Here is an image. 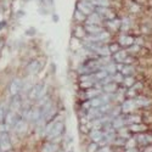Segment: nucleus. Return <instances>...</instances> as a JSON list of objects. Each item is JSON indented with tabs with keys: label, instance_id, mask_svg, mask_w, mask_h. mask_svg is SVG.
Masks as SVG:
<instances>
[{
	"label": "nucleus",
	"instance_id": "obj_1",
	"mask_svg": "<svg viewBox=\"0 0 152 152\" xmlns=\"http://www.w3.org/2000/svg\"><path fill=\"white\" fill-rule=\"evenodd\" d=\"M77 9L84 15H90L94 12V5L91 4V1H88V0H82V1H79L77 4Z\"/></svg>",
	"mask_w": 152,
	"mask_h": 152
},
{
	"label": "nucleus",
	"instance_id": "obj_2",
	"mask_svg": "<svg viewBox=\"0 0 152 152\" xmlns=\"http://www.w3.org/2000/svg\"><path fill=\"white\" fill-rule=\"evenodd\" d=\"M45 93H46V86L44 85H40V84H38L32 88V90L29 93V97L32 100H37V99H40L43 96H45Z\"/></svg>",
	"mask_w": 152,
	"mask_h": 152
},
{
	"label": "nucleus",
	"instance_id": "obj_3",
	"mask_svg": "<svg viewBox=\"0 0 152 152\" xmlns=\"http://www.w3.org/2000/svg\"><path fill=\"white\" fill-rule=\"evenodd\" d=\"M22 88H23V84H22V80L16 78L14 79L11 83H10V86H9V91L12 96H16L21 90H22Z\"/></svg>",
	"mask_w": 152,
	"mask_h": 152
},
{
	"label": "nucleus",
	"instance_id": "obj_4",
	"mask_svg": "<svg viewBox=\"0 0 152 152\" xmlns=\"http://www.w3.org/2000/svg\"><path fill=\"white\" fill-rule=\"evenodd\" d=\"M62 132H63V123H62V122H56V123L53 125L51 130L48 133V139H49V140H51V139H54V137L61 135Z\"/></svg>",
	"mask_w": 152,
	"mask_h": 152
},
{
	"label": "nucleus",
	"instance_id": "obj_5",
	"mask_svg": "<svg viewBox=\"0 0 152 152\" xmlns=\"http://www.w3.org/2000/svg\"><path fill=\"white\" fill-rule=\"evenodd\" d=\"M11 148V141L6 133L0 134V150L1 151H9Z\"/></svg>",
	"mask_w": 152,
	"mask_h": 152
},
{
	"label": "nucleus",
	"instance_id": "obj_6",
	"mask_svg": "<svg viewBox=\"0 0 152 152\" xmlns=\"http://www.w3.org/2000/svg\"><path fill=\"white\" fill-rule=\"evenodd\" d=\"M4 119H5V123H6L7 126H15V124H16L17 121H18V117H17V115H16L15 111H10L7 115L5 116Z\"/></svg>",
	"mask_w": 152,
	"mask_h": 152
},
{
	"label": "nucleus",
	"instance_id": "obj_7",
	"mask_svg": "<svg viewBox=\"0 0 152 152\" xmlns=\"http://www.w3.org/2000/svg\"><path fill=\"white\" fill-rule=\"evenodd\" d=\"M40 67H42L40 62L38 61V60H34V61L29 62V65L27 66V72H28L29 74H34V73H37L38 71L40 69Z\"/></svg>",
	"mask_w": 152,
	"mask_h": 152
},
{
	"label": "nucleus",
	"instance_id": "obj_8",
	"mask_svg": "<svg viewBox=\"0 0 152 152\" xmlns=\"http://www.w3.org/2000/svg\"><path fill=\"white\" fill-rule=\"evenodd\" d=\"M135 107H136L135 100H126V101H124V104H123V106H122V111H123V112H130V111H133Z\"/></svg>",
	"mask_w": 152,
	"mask_h": 152
},
{
	"label": "nucleus",
	"instance_id": "obj_9",
	"mask_svg": "<svg viewBox=\"0 0 152 152\" xmlns=\"http://www.w3.org/2000/svg\"><path fill=\"white\" fill-rule=\"evenodd\" d=\"M15 130L16 133L18 134H22L27 130V122L26 121H23V119H18L17 123L15 124Z\"/></svg>",
	"mask_w": 152,
	"mask_h": 152
},
{
	"label": "nucleus",
	"instance_id": "obj_10",
	"mask_svg": "<svg viewBox=\"0 0 152 152\" xmlns=\"http://www.w3.org/2000/svg\"><path fill=\"white\" fill-rule=\"evenodd\" d=\"M84 31L88 32V33H90V34H97L100 32H102V28L99 27L97 24H86Z\"/></svg>",
	"mask_w": 152,
	"mask_h": 152
},
{
	"label": "nucleus",
	"instance_id": "obj_11",
	"mask_svg": "<svg viewBox=\"0 0 152 152\" xmlns=\"http://www.w3.org/2000/svg\"><path fill=\"white\" fill-rule=\"evenodd\" d=\"M104 133L101 132V130H97V129H95V130H93L91 133H90V137L93 139V141L94 142H100L101 140L104 139Z\"/></svg>",
	"mask_w": 152,
	"mask_h": 152
},
{
	"label": "nucleus",
	"instance_id": "obj_12",
	"mask_svg": "<svg viewBox=\"0 0 152 152\" xmlns=\"http://www.w3.org/2000/svg\"><path fill=\"white\" fill-rule=\"evenodd\" d=\"M99 22H101V16L93 12V14L88 15V20H86V24H97Z\"/></svg>",
	"mask_w": 152,
	"mask_h": 152
},
{
	"label": "nucleus",
	"instance_id": "obj_13",
	"mask_svg": "<svg viewBox=\"0 0 152 152\" xmlns=\"http://www.w3.org/2000/svg\"><path fill=\"white\" fill-rule=\"evenodd\" d=\"M124 124H125V119H123L122 117H117V118L113 119L112 126L115 129H121V128H123V126H124Z\"/></svg>",
	"mask_w": 152,
	"mask_h": 152
},
{
	"label": "nucleus",
	"instance_id": "obj_14",
	"mask_svg": "<svg viewBox=\"0 0 152 152\" xmlns=\"http://www.w3.org/2000/svg\"><path fill=\"white\" fill-rule=\"evenodd\" d=\"M104 90L106 91V93H115L116 90H117V84L116 83H113V82H111V83H107V84H105V86H104Z\"/></svg>",
	"mask_w": 152,
	"mask_h": 152
},
{
	"label": "nucleus",
	"instance_id": "obj_15",
	"mask_svg": "<svg viewBox=\"0 0 152 152\" xmlns=\"http://www.w3.org/2000/svg\"><path fill=\"white\" fill-rule=\"evenodd\" d=\"M135 140L140 144H147L152 141V137L150 135H139L137 137H135Z\"/></svg>",
	"mask_w": 152,
	"mask_h": 152
},
{
	"label": "nucleus",
	"instance_id": "obj_16",
	"mask_svg": "<svg viewBox=\"0 0 152 152\" xmlns=\"http://www.w3.org/2000/svg\"><path fill=\"white\" fill-rule=\"evenodd\" d=\"M57 150H58L57 145H55V144H46L43 147L42 152H57Z\"/></svg>",
	"mask_w": 152,
	"mask_h": 152
},
{
	"label": "nucleus",
	"instance_id": "obj_17",
	"mask_svg": "<svg viewBox=\"0 0 152 152\" xmlns=\"http://www.w3.org/2000/svg\"><path fill=\"white\" fill-rule=\"evenodd\" d=\"M21 108V101L17 96H15L11 101V111H17Z\"/></svg>",
	"mask_w": 152,
	"mask_h": 152
},
{
	"label": "nucleus",
	"instance_id": "obj_18",
	"mask_svg": "<svg viewBox=\"0 0 152 152\" xmlns=\"http://www.w3.org/2000/svg\"><path fill=\"white\" fill-rule=\"evenodd\" d=\"M102 105H105V104H104L102 99H101V96H100V97H94V99H91V101H90V106H91V107H95V108L102 106Z\"/></svg>",
	"mask_w": 152,
	"mask_h": 152
},
{
	"label": "nucleus",
	"instance_id": "obj_19",
	"mask_svg": "<svg viewBox=\"0 0 152 152\" xmlns=\"http://www.w3.org/2000/svg\"><path fill=\"white\" fill-rule=\"evenodd\" d=\"M99 94H100V90L94 89V88H89V89L86 90V97H89V99L97 97V95H99Z\"/></svg>",
	"mask_w": 152,
	"mask_h": 152
},
{
	"label": "nucleus",
	"instance_id": "obj_20",
	"mask_svg": "<svg viewBox=\"0 0 152 152\" xmlns=\"http://www.w3.org/2000/svg\"><path fill=\"white\" fill-rule=\"evenodd\" d=\"M133 42H134V40H133L132 37H125V35H123L121 39H119V43L123 44V45H132Z\"/></svg>",
	"mask_w": 152,
	"mask_h": 152
},
{
	"label": "nucleus",
	"instance_id": "obj_21",
	"mask_svg": "<svg viewBox=\"0 0 152 152\" xmlns=\"http://www.w3.org/2000/svg\"><path fill=\"white\" fill-rule=\"evenodd\" d=\"M135 102H136V106H146L150 104V101L146 97H137L135 100Z\"/></svg>",
	"mask_w": 152,
	"mask_h": 152
},
{
	"label": "nucleus",
	"instance_id": "obj_22",
	"mask_svg": "<svg viewBox=\"0 0 152 152\" xmlns=\"http://www.w3.org/2000/svg\"><path fill=\"white\" fill-rule=\"evenodd\" d=\"M125 57H126V53L125 51H119V50L116 53V56H115L116 61H118V62H123Z\"/></svg>",
	"mask_w": 152,
	"mask_h": 152
},
{
	"label": "nucleus",
	"instance_id": "obj_23",
	"mask_svg": "<svg viewBox=\"0 0 152 152\" xmlns=\"http://www.w3.org/2000/svg\"><path fill=\"white\" fill-rule=\"evenodd\" d=\"M101 69H104V71H106L108 73H115L117 71V67H116V65H112V63H110V65L105 66L104 68H101Z\"/></svg>",
	"mask_w": 152,
	"mask_h": 152
},
{
	"label": "nucleus",
	"instance_id": "obj_24",
	"mask_svg": "<svg viewBox=\"0 0 152 152\" xmlns=\"http://www.w3.org/2000/svg\"><path fill=\"white\" fill-rule=\"evenodd\" d=\"M122 73L125 74V75H129V74H133L134 73V68L132 66H124L123 69H122Z\"/></svg>",
	"mask_w": 152,
	"mask_h": 152
},
{
	"label": "nucleus",
	"instance_id": "obj_25",
	"mask_svg": "<svg viewBox=\"0 0 152 152\" xmlns=\"http://www.w3.org/2000/svg\"><path fill=\"white\" fill-rule=\"evenodd\" d=\"M93 85H94V82H91V80H83L80 83V86L84 88V89H89V88H93Z\"/></svg>",
	"mask_w": 152,
	"mask_h": 152
},
{
	"label": "nucleus",
	"instance_id": "obj_26",
	"mask_svg": "<svg viewBox=\"0 0 152 152\" xmlns=\"http://www.w3.org/2000/svg\"><path fill=\"white\" fill-rule=\"evenodd\" d=\"M107 24H108V26H110L111 28L117 29V28L121 26V22H119V21H117V20H112V21H110Z\"/></svg>",
	"mask_w": 152,
	"mask_h": 152
},
{
	"label": "nucleus",
	"instance_id": "obj_27",
	"mask_svg": "<svg viewBox=\"0 0 152 152\" xmlns=\"http://www.w3.org/2000/svg\"><path fill=\"white\" fill-rule=\"evenodd\" d=\"M126 147H128V148H134V146L136 145V140H135V139H128V141H125V144H124Z\"/></svg>",
	"mask_w": 152,
	"mask_h": 152
},
{
	"label": "nucleus",
	"instance_id": "obj_28",
	"mask_svg": "<svg viewBox=\"0 0 152 152\" xmlns=\"http://www.w3.org/2000/svg\"><path fill=\"white\" fill-rule=\"evenodd\" d=\"M130 129L133 130V132H142V130H145V126L144 125H140V124H133L132 126H130Z\"/></svg>",
	"mask_w": 152,
	"mask_h": 152
},
{
	"label": "nucleus",
	"instance_id": "obj_29",
	"mask_svg": "<svg viewBox=\"0 0 152 152\" xmlns=\"http://www.w3.org/2000/svg\"><path fill=\"white\" fill-rule=\"evenodd\" d=\"M135 122H140V118L137 116H132L128 119H125V123H135Z\"/></svg>",
	"mask_w": 152,
	"mask_h": 152
},
{
	"label": "nucleus",
	"instance_id": "obj_30",
	"mask_svg": "<svg viewBox=\"0 0 152 152\" xmlns=\"http://www.w3.org/2000/svg\"><path fill=\"white\" fill-rule=\"evenodd\" d=\"M74 17L77 18V20L79 18V21H83V20H85V15H84V14H82V12H80V11H78V10L75 11V14H74Z\"/></svg>",
	"mask_w": 152,
	"mask_h": 152
},
{
	"label": "nucleus",
	"instance_id": "obj_31",
	"mask_svg": "<svg viewBox=\"0 0 152 152\" xmlns=\"http://www.w3.org/2000/svg\"><path fill=\"white\" fill-rule=\"evenodd\" d=\"M123 82H124V84H125L126 86H132V85L134 84V78H133V77H128V78H125Z\"/></svg>",
	"mask_w": 152,
	"mask_h": 152
},
{
	"label": "nucleus",
	"instance_id": "obj_32",
	"mask_svg": "<svg viewBox=\"0 0 152 152\" xmlns=\"http://www.w3.org/2000/svg\"><path fill=\"white\" fill-rule=\"evenodd\" d=\"M97 148H99V145L96 142H94V144H91L89 147H88V152H96Z\"/></svg>",
	"mask_w": 152,
	"mask_h": 152
},
{
	"label": "nucleus",
	"instance_id": "obj_33",
	"mask_svg": "<svg viewBox=\"0 0 152 152\" xmlns=\"http://www.w3.org/2000/svg\"><path fill=\"white\" fill-rule=\"evenodd\" d=\"M108 49H110V51H112V53H117L119 50V45L118 44H112Z\"/></svg>",
	"mask_w": 152,
	"mask_h": 152
},
{
	"label": "nucleus",
	"instance_id": "obj_34",
	"mask_svg": "<svg viewBox=\"0 0 152 152\" xmlns=\"http://www.w3.org/2000/svg\"><path fill=\"white\" fill-rule=\"evenodd\" d=\"M4 118H5V110L3 105H0V122H3Z\"/></svg>",
	"mask_w": 152,
	"mask_h": 152
},
{
	"label": "nucleus",
	"instance_id": "obj_35",
	"mask_svg": "<svg viewBox=\"0 0 152 152\" xmlns=\"http://www.w3.org/2000/svg\"><path fill=\"white\" fill-rule=\"evenodd\" d=\"M113 80H115V82H122V80H123V78H122V74H121V73L116 74V75H115V78H113Z\"/></svg>",
	"mask_w": 152,
	"mask_h": 152
},
{
	"label": "nucleus",
	"instance_id": "obj_36",
	"mask_svg": "<svg viewBox=\"0 0 152 152\" xmlns=\"http://www.w3.org/2000/svg\"><path fill=\"white\" fill-rule=\"evenodd\" d=\"M75 34H77V35H79V38H83V35H84V32H83V31H78V28H77V31H75Z\"/></svg>",
	"mask_w": 152,
	"mask_h": 152
},
{
	"label": "nucleus",
	"instance_id": "obj_37",
	"mask_svg": "<svg viewBox=\"0 0 152 152\" xmlns=\"http://www.w3.org/2000/svg\"><path fill=\"white\" fill-rule=\"evenodd\" d=\"M96 152H110V148L108 147H102L101 150H97Z\"/></svg>",
	"mask_w": 152,
	"mask_h": 152
},
{
	"label": "nucleus",
	"instance_id": "obj_38",
	"mask_svg": "<svg viewBox=\"0 0 152 152\" xmlns=\"http://www.w3.org/2000/svg\"><path fill=\"white\" fill-rule=\"evenodd\" d=\"M129 50H130V51H139V46L137 45L136 46H132Z\"/></svg>",
	"mask_w": 152,
	"mask_h": 152
},
{
	"label": "nucleus",
	"instance_id": "obj_39",
	"mask_svg": "<svg viewBox=\"0 0 152 152\" xmlns=\"http://www.w3.org/2000/svg\"><path fill=\"white\" fill-rule=\"evenodd\" d=\"M126 152H137V151H136V148H128Z\"/></svg>",
	"mask_w": 152,
	"mask_h": 152
},
{
	"label": "nucleus",
	"instance_id": "obj_40",
	"mask_svg": "<svg viewBox=\"0 0 152 152\" xmlns=\"http://www.w3.org/2000/svg\"><path fill=\"white\" fill-rule=\"evenodd\" d=\"M90 1H93V0H90Z\"/></svg>",
	"mask_w": 152,
	"mask_h": 152
}]
</instances>
